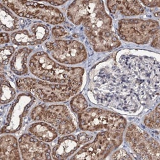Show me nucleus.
I'll return each instance as SVG.
<instances>
[{
    "instance_id": "27",
    "label": "nucleus",
    "mask_w": 160,
    "mask_h": 160,
    "mask_svg": "<svg viewBox=\"0 0 160 160\" xmlns=\"http://www.w3.org/2000/svg\"><path fill=\"white\" fill-rule=\"evenodd\" d=\"M68 34V32L65 30L64 28L60 26H56L52 29V35L55 38H60L65 37Z\"/></svg>"
},
{
    "instance_id": "4",
    "label": "nucleus",
    "mask_w": 160,
    "mask_h": 160,
    "mask_svg": "<svg viewBox=\"0 0 160 160\" xmlns=\"http://www.w3.org/2000/svg\"><path fill=\"white\" fill-rule=\"evenodd\" d=\"M28 67L31 73L44 81L82 87L85 70L69 68L53 60L47 52H37L31 57Z\"/></svg>"
},
{
    "instance_id": "7",
    "label": "nucleus",
    "mask_w": 160,
    "mask_h": 160,
    "mask_svg": "<svg viewBox=\"0 0 160 160\" xmlns=\"http://www.w3.org/2000/svg\"><path fill=\"white\" fill-rule=\"evenodd\" d=\"M30 116L33 121L49 124L61 135H69L76 129L73 116L65 105H38L32 110Z\"/></svg>"
},
{
    "instance_id": "14",
    "label": "nucleus",
    "mask_w": 160,
    "mask_h": 160,
    "mask_svg": "<svg viewBox=\"0 0 160 160\" xmlns=\"http://www.w3.org/2000/svg\"><path fill=\"white\" fill-rule=\"evenodd\" d=\"M19 146L23 159H50V146L32 134H24L19 139Z\"/></svg>"
},
{
    "instance_id": "31",
    "label": "nucleus",
    "mask_w": 160,
    "mask_h": 160,
    "mask_svg": "<svg viewBox=\"0 0 160 160\" xmlns=\"http://www.w3.org/2000/svg\"><path fill=\"white\" fill-rule=\"evenodd\" d=\"M10 35L8 33L5 32L1 33V44L8 43L10 42Z\"/></svg>"
},
{
    "instance_id": "17",
    "label": "nucleus",
    "mask_w": 160,
    "mask_h": 160,
    "mask_svg": "<svg viewBox=\"0 0 160 160\" xmlns=\"http://www.w3.org/2000/svg\"><path fill=\"white\" fill-rule=\"evenodd\" d=\"M107 7L112 14L119 13L124 16L130 17L143 14L145 10L137 1H108Z\"/></svg>"
},
{
    "instance_id": "9",
    "label": "nucleus",
    "mask_w": 160,
    "mask_h": 160,
    "mask_svg": "<svg viewBox=\"0 0 160 160\" xmlns=\"http://www.w3.org/2000/svg\"><path fill=\"white\" fill-rule=\"evenodd\" d=\"M1 3L22 18L37 19L54 25L65 21L62 12L51 6L28 1H1Z\"/></svg>"
},
{
    "instance_id": "19",
    "label": "nucleus",
    "mask_w": 160,
    "mask_h": 160,
    "mask_svg": "<svg viewBox=\"0 0 160 160\" xmlns=\"http://www.w3.org/2000/svg\"><path fill=\"white\" fill-rule=\"evenodd\" d=\"M32 50L28 48H23L18 50L10 60V69L18 76H23L28 73V58Z\"/></svg>"
},
{
    "instance_id": "25",
    "label": "nucleus",
    "mask_w": 160,
    "mask_h": 160,
    "mask_svg": "<svg viewBox=\"0 0 160 160\" xmlns=\"http://www.w3.org/2000/svg\"><path fill=\"white\" fill-rule=\"evenodd\" d=\"M15 48L11 46H3L1 49L0 52V62L2 65H7L12 57L14 54Z\"/></svg>"
},
{
    "instance_id": "15",
    "label": "nucleus",
    "mask_w": 160,
    "mask_h": 160,
    "mask_svg": "<svg viewBox=\"0 0 160 160\" xmlns=\"http://www.w3.org/2000/svg\"><path fill=\"white\" fill-rule=\"evenodd\" d=\"M49 36L48 26L41 22H35L29 30H22L10 35L12 42L17 46H33L46 41Z\"/></svg>"
},
{
    "instance_id": "11",
    "label": "nucleus",
    "mask_w": 160,
    "mask_h": 160,
    "mask_svg": "<svg viewBox=\"0 0 160 160\" xmlns=\"http://www.w3.org/2000/svg\"><path fill=\"white\" fill-rule=\"evenodd\" d=\"M125 139L139 159H159V142L135 124L128 127Z\"/></svg>"
},
{
    "instance_id": "10",
    "label": "nucleus",
    "mask_w": 160,
    "mask_h": 160,
    "mask_svg": "<svg viewBox=\"0 0 160 160\" xmlns=\"http://www.w3.org/2000/svg\"><path fill=\"white\" fill-rule=\"evenodd\" d=\"M123 135L108 131H101L98 133L94 140L85 143L71 159H105L122 143Z\"/></svg>"
},
{
    "instance_id": "29",
    "label": "nucleus",
    "mask_w": 160,
    "mask_h": 160,
    "mask_svg": "<svg viewBox=\"0 0 160 160\" xmlns=\"http://www.w3.org/2000/svg\"><path fill=\"white\" fill-rule=\"evenodd\" d=\"M143 5H144L146 7H148L150 8L153 7H159L160 5V1L158 0V1H142L140 2Z\"/></svg>"
},
{
    "instance_id": "32",
    "label": "nucleus",
    "mask_w": 160,
    "mask_h": 160,
    "mask_svg": "<svg viewBox=\"0 0 160 160\" xmlns=\"http://www.w3.org/2000/svg\"><path fill=\"white\" fill-rule=\"evenodd\" d=\"M46 3H49L51 5H54V6H60L65 3L67 2L66 1H46L45 2Z\"/></svg>"
},
{
    "instance_id": "16",
    "label": "nucleus",
    "mask_w": 160,
    "mask_h": 160,
    "mask_svg": "<svg viewBox=\"0 0 160 160\" xmlns=\"http://www.w3.org/2000/svg\"><path fill=\"white\" fill-rule=\"evenodd\" d=\"M82 145L77 137L67 135L60 138L53 148L51 156L55 159H65L74 154Z\"/></svg>"
},
{
    "instance_id": "13",
    "label": "nucleus",
    "mask_w": 160,
    "mask_h": 160,
    "mask_svg": "<svg viewBox=\"0 0 160 160\" xmlns=\"http://www.w3.org/2000/svg\"><path fill=\"white\" fill-rule=\"evenodd\" d=\"M35 101V98L28 93L20 94L12 104L6 117L5 124L1 132L14 133L22 127L24 118L27 115L32 106Z\"/></svg>"
},
{
    "instance_id": "18",
    "label": "nucleus",
    "mask_w": 160,
    "mask_h": 160,
    "mask_svg": "<svg viewBox=\"0 0 160 160\" xmlns=\"http://www.w3.org/2000/svg\"><path fill=\"white\" fill-rule=\"evenodd\" d=\"M1 152L0 160L20 159L19 143L17 138L10 135H5L1 137Z\"/></svg>"
},
{
    "instance_id": "22",
    "label": "nucleus",
    "mask_w": 160,
    "mask_h": 160,
    "mask_svg": "<svg viewBox=\"0 0 160 160\" xmlns=\"http://www.w3.org/2000/svg\"><path fill=\"white\" fill-rule=\"evenodd\" d=\"M1 82V102L2 104H7L15 99L16 92L3 73H2Z\"/></svg>"
},
{
    "instance_id": "23",
    "label": "nucleus",
    "mask_w": 160,
    "mask_h": 160,
    "mask_svg": "<svg viewBox=\"0 0 160 160\" xmlns=\"http://www.w3.org/2000/svg\"><path fill=\"white\" fill-rule=\"evenodd\" d=\"M144 124L150 129H159V105L158 104L155 109L146 115L143 119Z\"/></svg>"
},
{
    "instance_id": "6",
    "label": "nucleus",
    "mask_w": 160,
    "mask_h": 160,
    "mask_svg": "<svg viewBox=\"0 0 160 160\" xmlns=\"http://www.w3.org/2000/svg\"><path fill=\"white\" fill-rule=\"evenodd\" d=\"M78 125L84 131H108L124 134L126 120L117 113L97 108H88L78 114Z\"/></svg>"
},
{
    "instance_id": "30",
    "label": "nucleus",
    "mask_w": 160,
    "mask_h": 160,
    "mask_svg": "<svg viewBox=\"0 0 160 160\" xmlns=\"http://www.w3.org/2000/svg\"><path fill=\"white\" fill-rule=\"evenodd\" d=\"M151 46L156 49H159V33L155 35V37L152 39Z\"/></svg>"
},
{
    "instance_id": "21",
    "label": "nucleus",
    "mask_w": 160,
    "mask_h": 160,
    "mask_svg": "<svg viewBox=\"0 0 160 160\" xmlns=\"http://www.w3.org/2000/svg\"><path fill=\"white\" fill-rule=\"evenodd\" d=\"M0 20L1 28L4 31L12 32L19 28L20 24L18 18L2 3L0 4Z\"/></svg>"
},
{
    "instance_id": "12",
    "label": "nucleus",
    "mask_w": 160,
    "mask_h": 160,
    "mask_svg": "<svg viewBox=\"0 0 160 160\" xmlns=\"http://www.w3.org/2000/svg\"><path fill=\"white\" fill-rule=\"evenodd\" d=\"M45 47L52 58L60 63L75 65L87 58L84 45L75 40H57L46 43Z\"/></svg>"
},
{
    "instance_id": "5",
    "label": "nucleus",
    "mask_w": 160,
    "mask_h": 160,
    "mask_svg": "<svg viewBox=\"0 0 160 160\" xmlns=\"http://www.w3.org/2000/svg\"><path fill=\"white\" fill-rule=\"evenodd\" d=\"M17 88L28 92L35 98L46 102H62L74 96L82 87L48 82L32 78L16 79Z\"/></svg>"
},
{
    "instance_id": "1",
    "label": "nucleus",
    "mask_w": 160,
    "mask_h": 160,
    "mask_svg": "<svg viewBox=\"0 0 160 160\" xmlns=\"http://www.w3.org/2000/svg\"><path fill=\"white\" fill-rule=\"evenodd\" d=\"M67 16L74 24L83 26L85 35L95 51H110L121 46L103 2L74 1L69 6Z\"/></svg>"
},
{
    "instance_id": "28",
    "label": "nucleus",
    "mask_w": 160,
    "mask_h": 160,
    "mask_svg": "<svg viewBox=\"0 0 160 160\" xmlns=\"http://www.w3.org/2000/svg\"><path fill=\"white\" fill-rule=\"evenodd\" d=\"M77 138L79 140V141L80 142L82 145H84L89 142H90L92 138H93V136L87 134L86 132H81L79 133L77 135Z\"/></svg>"
},
{
    "instance_id": "8",
    "label": "nucleus",
    "mask_w": 160,
    "mask_h": 160,
    "mask_svg": "<svg viewBox=\"0 0 160 160\" xmlns=\"http://www.w3.org/2000/svg\"><path fill=\"white\" fill-rule=\"evenodd\" d=\"M159 33L156 21L140 19H124L118 24V34L122 40L137 44H147Z\"/></svg>"
},
{
    "instance_id": "20",
    "label": "nucleus",
    "mask_w": 160,
    "mask_h": 160,
    "mask_svg": "<svg viewBox=\"0 0 160 160\" xmlns=\"http://www.w3.org/2000/svg\"><path fill=\"white\" fill-rule=\"evenodd\" d=\"M30 134L45 142H51L58 137L56 128L44 122H38L32 124L28 129Z\"/></svg>"
},
{
    "instance_id": "2",
    "label": "nucleus",
    "mask_w": 160,
    "mask_h": 160,
    "mask_svg": "<svg viewBox=\"0 0 160 160\" xmlns=\"http://www.w3.org/2000/svg\"><path fill=\"white\" fill-rule=\"evenodd\" d=\"M91 91L95 100L128 113H135L140 104L124 78L115 60L99 64L92 72Z\"/></svg>"
},
{
    "instance_id": "26",
    "label": "nucleus",
    "mask_w": 160,
    "mask_h": 160,
    "mask_svg": "<svg viewBox=\"0 0 160 160\" xmlns=\"http://www.w3.org/2000/svg\"><path fill=\"white\" fill-rule=\"evenodd\" d=\"M111 159H132L133 158L124 149H121L115 151L111 156Z\"/></svg>"
},
{
    "instance_id": "24",
    "label": "nucleus",
    "mask_w": 160,
    "mask_h": 160,
    "mask_svg": "<svg viewBox=\"0 0 160 160\" xmlns=\"http://www.w3.org/2000/svg\"><path fill=\"white\" fill-rule=\"evenodd\" d=\"M88 102L83 95L78 94L72 98L71 101V107L73 112L76 113H81L88 108Z\"/></svg>"
},
{
    "instance_id": "3",
    "label": "nucleus",
    "mask_w": 160,
    "mask_h": 160,
    "mask_svg": "<svg viewBox=\"0 0 160 160\" xmlns=\"http://www.w3.org/2000/svg\"><path fill=\"white\" fill-rule=\"evenodd\" d=\"M117 62L140 104H148L159 96L158 61L149 57L126 53L118 58Z\"/></svg>"
}]
</instances>
